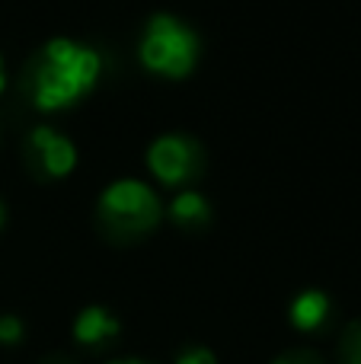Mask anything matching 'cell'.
Here are the masks:
<instances>
[{"instance_id":"4fadbf2b","label":"cell","mask_w":361,"mask_h":364,"mask_svg":"<svg viewBox=\"0 0 361 364\" xmlns=\"http://www.w3.org/2000/svg\"><path fill=\"white\" fill-rule=\"evenodd\" d=\"M106 364H153V361H147V358H109Z\"/></svg>"},{"instance_id":"8fae6325","label":"cell","mask_w":361,"mask_h":364,"mask_svg":"<svg viewBox=\"0 0 361 364\" xmlns=\"http://www.w3.org/2000/svg\"><path fill=\"white\" fill-rule=\"evenodd\" d=\"M173 364H217V355L205 346H192V348H183Z\"/></svg>"},{"instance_id":"3957f363","label":"cell","mask_w":361,"mask_h":364,"mask_svg":"<svg viewBox=\"0 0 361 364\" xmlns=\"http://www.w3.org/2000/svg\"><path fill=\"white\" fill-rule=\"evenodd\" d=\"M96 220L102 233L115 243L141 240L163 220V205L157 192L141 179H115L99 192Z\"/></svg>"},{"instance_id":"2e32d148","label":"cell","mask_w":361,"mask_h":364,"mask_svg":"<svg viewBox=\"0 0 361 364\" xmlns=\"http://www.w3.org/2000/svg\"><path fill=\"white\" fill-rule=\"evenodd\" d=\"M45 364H70V361H64V358H55V361H45Z\"/></svg>"},{"instance_id":"52a82bcc","label":"cell","mask_w":361,"mask_h":364,"mask_svg":"<svg viewBox=\"0 0 361 364\" xmlns=\"http://www.w3.org/2000/svg\"><path fill=\"white\" fill-rule=\"evenodd\" d=\"M330 314H333L330 294L317 291V288L301 291L291 301V307H288V320H291V326L298 329V333H320V329L330 323Z\"/></svg>"},{"instance_id":"9a60e30c","label":"cell","mask_w":361,"mask_h":364,"mask_svg":"<svg viewBox=\"0 0 361 364\" xmlns=\"http://www.w3.org/2000/svg\"><path fill=\"white\" fill-rule=\"evenodd\" d=\"M4 224H6V205H4V198H0V230H4Z\"/></svg>"},{"instance_id":"7a4b0ae2","label":"cell","mask_w":361,"mask_h":364,"mask_svg":"<svg viewBox=\"0 0 361 364\" xmlns=\"http://www.w3.org/2000/svg\"><path fill=\"white\" fill-rule=\"evenodd\" d=\"M202 42L189 23L173 13H153L144 23L138 38V61L147 74L166 77V80H185L198 68Z\"/></svg>"},{"instance_id":"ba28073f","label":"cell","mask_w":361,"mask_h":364,"mask_svg":"<svg viewBox=\"0 0 361 364\" xmlns=\"http://www.w3.org/2000/svg\"><path fill=\"white\" fill-rule=\"evenodd\" d=\"M166 218L176 227H185V230H195V227H205L211 220V205L205 201V195L192 192V188H183L170 198L166 205Z\"/></svg>"},{"instance_id":"5b68a950","label":"cell","mask_w":361,"mask_h":364,"mask_svg":"<svg viewBox=\"0 0 361 364\" xmlns=\"http://www.w3.org/2000/svg\"><path fill=\"white\" fill-rule=\"evenodd\" d=\"M26 160L42 179H68L77 170V147L51 125H36L26 138Z\"/></svg>"},{"instance_id":"277c9868","label":"cell","mask_w":361,"mask_h":364,"mask_svg":"<svg viewBox=\"0 0 361 364\" xmlns=\"http://www.w3.org/2000/svg\"><path fill=\"white\" fill-rule=\"evenodd\" d=\"M144 164L151 170V176L166 188H185L189 182H195L205 170V151L195 138L189 134H160L151 141L144 154Z\"/></svg>"},{"instance_id":"7c38bea8","label":"cell","mask_w":361,"mask_h":364,"mask_svg":"<svg viewBox=\"0 0 361 364\" xmlns=\"http://www.w3.org/2000/svg\"><path fill=\"white\" fill-rule=\"evenodd\" d=\"M272 364H326L323 358H320L317 352H307V348H294V352H285L279 355Z\"/></svg>"},{"instance_id":"6da1fadb","label":"cell","mask_w":361,"mask_h":364,"mask_svg":"<svg viewBox=\"0 0 361 364\" xmlns=\"http://www.w3.org/2000/svg\"><path fill=\"white\" fill-rule=\"evenodd\" d=\"M102 58L74 38H48L26 64V96L38 112H61L99 83Z\"/></svg>"},{"instance_id":"30bf717a","label":"cell","mask_w":361,"mask_h":364,"mask_svg":"<svg viewBox=\"0 0 361 364\" xmlns=\"http://www.w3.org/2000/svg\"><path fill=\"white\" fill-rule=\"evenodd\" d=\"M26 336V326L16 314H4L0 316V346H19Z\"/></svg>"},{"instance_id":"5bb4252c","label":"cell","mask_w":361,"mask_h":364,"mask_svg":"<svg viewBox=\"0 0 361 364\" xmlns=\"http://www.w3.org/2000/svg\"><path fill=\"white\" fill-rule=\"evenodd\" d=\"M6 90V64H4V55H0V93Z\"/></svg>"},{"instance_id":"8992f818","label":"cell","mask_w":361,"mask_h":364,"mask_svg":"<svg viewBox=\"0 0 361 364\" xmlns=\"http://www.w3.org/2000/svg\"><path fill=\"white\" fill-rule=\"evenodd\" d=\"M122 333V323L112 310L99 307V304H90L80 314L74 316V326H70V336H74L77 346L83 348H102L109 342H115Z\"/></svg>"},{"instance_id":"9c48e42d","label":"cell","mask_w":361,"mask_h":364,"mask_svg":"<svg viewBox=\"0 0 361 364\" xmlns=\"http://www.w3.org/2000/svg\"><path fill=\"white\" fill-rule=\"evenodd\" d=\"M339 364H361V320L352 323L339 339Z\"/></svg>"}]
</instances>
